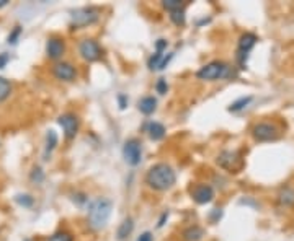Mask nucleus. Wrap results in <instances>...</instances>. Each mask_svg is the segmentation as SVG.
I'll use <instances>...</instances> for the list:
<instances>
[{
	"label": "nucleus",
	"instance_id": "f704fd0d",
	"mask_svg": "<svg viewBox=\"0 0 294 241\" xmlns=\"http://www.w3.org/2000/svg\"><path fill=\"white\" fill-rule=\"evenodd\" d=\"M7 2H8V0H0V8L5 7V5H7Z\"/></svg>",
	"mask_w": 294,
	"mask_h": 241
},
{
	"label": "nucleus",
	"instance_id": "4468645a",
	"mask_svg": "<svg viewBox=\"0 0 294 241\" xmlns=\"http://www.w3.org/2000/svg\"><path fill=\"white\" fill-rule=\"evenodd\" d=\"M147 134L152 140H162L165 137V127L159 122H149L147 124Z\"/></svg>",
	"mask_w": 294,
	"mask_h": 241
},
{
	"label": "nucleus",
	"instance_id": "f257e3e1",
	"mask_svg": "<svg viewBox=\"0 0 294 241\" xmlns=\"http://www.w3.org/2000/svg\"><path fill=\"white\" fill-rule=\"evenodd\" d=\"M177 176L167 163H157L146 174V183L156 191H167L175 184Z\"/></svg>",
	"mask_w": 294,
	"mask_h": 241
},
{
	"label": "nucleus",
	"instance_id": "6ab92c4d",
	"mask_svg": "<svg viewBox=\"0 0 294 241\" xmlns=\"http://www.w3.org/2000/svg\"><path fill=\"white\" fill-rule=\"evenodd\" d=\"M10 93H12V83L7 78L0 77V103L5 101L10 96Z\"/></svg>",
	"mask_w": 294,
	"mask_h": 241
},
{
	"label": "nucleus",
	"instance_id": "393cba45",
	"mask_svg": "<svg viewBox=\"0 0 294 241\" xmlns=\"http://www.w3.org/2000/svg\"><path fill=\"white\" fill-rule=\"evenodd\" d=\"M48 241H74V237L69 232H57V233H54Z\"/></svg>",
	"mask_w": 294,
	"mask_h": 241
},
{
	"label": "nucleus",
	"instance_id": "39448f33",
	"mask_svg": "<svg viewBox=\"0 0 294 241\" xmlns=\"http://www.w3.org/2000/svg\"><path fill=\"white\" fill-rule=\"evenodd\" d=\"M100 17V12L93 7H85V8H79L74 10L71 15L72 20V26L76 28H82V26H88V24L95 23Z\"/></svg>",
	"mask_w": 294,
	"mask_h": 241
},
{
	"label": "nucleus",
	"instance_id": "a211bd4d",
	"mask_svg": "<svg viewBox=\"0 0 294 241\" xmlns=\"http://www.w3.org/2000/svg\"><path fill=\"white\" fill-rule=\"evenodd\" d=\"M204 237V230L199 227H190L183 232V240L185 241H199Z\"/></svg>",
	"mask_w": 294,
	"mask_h": 241
},
{
	"label": "nucleus",
	"instance_id": "ddd939ff",
	"mask_svg": "<svg viewBox=\"0 0 294 241\" xmlns=\"http://www.w3.org/2000/svg\"><path fill=\"white\" fill-rule=\"evenodd\" d=\"M64 51H66V44L61 38H49L46 43V52L51 59L62 57Z\"/></svg>",
	"mask_w": 294,
	"mask_h": 241
},
{
	"label": "nucleus",
	"instance_id": "4be33fe9",
	"mask_svg": "<svg viewBox=\"0 0 294 241\" xmlns=\"http://www.w3.org/2000/svg\"><path fill=\"white\" fill-rule=\"evenodd\" d=\"M170 20L177 26H183L185 24V10H175V12H170Z\"/></svg>",
	"mask_w": 294,
	"mask_h": 241
},
{
	"label": "nucleus",
	"instance_id": "f8f14e48",
	"mask_svg": "<svg viewBox=\"0 0 294 241\" xmlns=\"http://www.w3.org/2000/svg\"><path fill=\"white\" fill-rule=\"evenodd\" d=\"M193 199H195L196 204H208L211 202L213 197H214V191L211 186H206V184H201V186H196L193 189Z\"/></svg>",
	"mask_w": 294,
	"mask_h": 241
},
{
	"label": "nucleus",
	"instance_id": "f03ea898",
	"mask_svg": "<svg viewBox=\"0 0 294 241\" xmlns=\"http://www.w3.org/2000/svg\"><path fill=\"white\" fill-rule=\"evenodd\" d=\"M111 209L113 205L108 199L100 197L97 200H93L88 207V225L93 230H102L107 227L109 215H111Z\"/></svg>",
	"mask_w": 294,
	"mask_h": 241
},
{
	"label": "nucleus",
	"instance_id": "cd10ccee",
	"mask_svg": "<svg viewBox=\"0 0 294 241\" xmlns=\"http://www.w3.org/2000/svg\"><path fill=\"white\" fill-rule=\"evenodd\" d=\"M17 200L22 205H27V207H29V205L33 204V199L29 197V195H17Z\"/></svg>",
	"mask_w": 294,
	"mask_h": 241
},
{
	"label": "nucleus",
	"instance_id": "2eb2a0df",
	"mask_svg": "<svg viewBox=\"0 0 294 241\" xmlns=\"http://www.w3.org/2000/svg\"><path fill=\"white\" fill-rule=\"evenodd\" d=\"M156 108H157V99L152 98V96H146L139 101V111H141L142 114H146V116L152 114L154 111H156Z\"/></svg>",
	"mask_w": 294,
	"mask_h": 241
},
{
	"label": "nucleus",
	"instance_id": "f3484780",
	"mask_svg": "<svg viewBox=\"0 0 294 241\" xmlns=\"http://www.w3.org/2000/svg\"><path fill=\"white\" fill-rule=\"evenodd\" d=\"M278 202L285 207H290V205H294V189L291 188H285L278 194Z\"/></svg>",
	"mask_w": 294,
	"mask_h": 241
},
{
	"label": "nucleus",
	"instance_id": "473e14b6",
	"mask_svg": "<svg viewBox=\"0 0 294 241\" xmlns=\"http://www.w3.org/2000/svg\"><path fill=\"white\" fill-rule=\"evenodd\" d=\"M156 48H157V51H163V49L167 48V41H165V39H159Z\"/></svg>",
	"mask_w": 294,
	"mask_h": 241
},
{
	"label": "nucleus",
	"instance_id": "7ed1b4c3",
	"mask_svg": "<svg viewBox=\"0 0 294 241\" xmlns=\"http://www.w3.org/2000/svg\"><path fill=\"white\" fill-rule=\"evenodd\" d=\"M231 75V67L226 62L221 60H214V62L204 65L196 72V77L201 80H217V78H226Z\"/></svg>",
	"mask_w": 294,
	"mask_h": 241
},
{
	"label": "nucleus",
	"instance_id": "b1692460",
	"mask_svg": "<svg viewBox=\"0 0 294 241\" xmlns=\"http://www.w3.org/2000/svg\"><path fill=\"white\" fill-rule=\"evenodd\" d=\"M162 60H163V51H157V52L151 57V60H149V67H151L152 70H154V69H159V65H160Z\"/></svg>",
	"mask_w": 294,
	"mask_h": 241
},
{
	"label": "nucleus",
	"instance_id": "9d476101",
	"mask_svg": "<svg viewBox=\"0 0 294 241\" xmlns=\"http://www.w3.org/2000/svg\"><path fill=\"white\" fill-rule=\"evenodd\" d=\"M59 124H61V127L64 130V134H66L67 139H74L77 135V130H79V118L76 114H62L61 118H59Z\"/></svg>",
	"mask_w": 294,
	"mask_h": 241
},
{
	"label": "nucleus",
	"instance_id": "6e6552de",
	"mask_svg": "<svg viewBox=\"0 0 294 241\" xmlns=\"http://www.w3.org/2000/svg\"><path fill=\"white\" fill-rule=\"evenodd\" d=\"M123 157L124 160L131 165V167H137L141 163V158H142V147L137 140H128L123 147Z\"/></svg>",
	"mask_w": 294,
	"mask_h": 241
},
{
	"label": "nucleus",
	"instance_id": "aec40b11",
	"mask_svg": "<svg viewBox=\"0 0 294 241\" xmlns=\"http://www.w3.org/2000/svg\"><path fill=\"white\" fill-rule=\"evenodd\" d=\"M56 144H57V134L54 132V130H49L48 137H46V150H44V155H46V157L54 150Z\"/></svg>",
	"mask_w": 294,
	"mask_h": 241
},
{
	"label": "nucleus",
	"instance_id": "1a4fd4ad",
	"mask_svg": "<svg viewBox=\"0 0 294 241\" xmlns=\"http://www.w3.org/2000/svg\"><path fill=\"white\" fill-rule=\"evenodd\" d=\"M79 52H80V56L88 60V62H95L100 57H102V49L97 44V41H93V39H83L79 44Z\"/></svg>",
	"mask_w": 294,
	"mask_h": 241
},
{
	"label": "nucleus",
	"instance_id": "72a5a7b5",
	"mask_svg": "<svg viewBox=\"0 0 294 241\" xmlns=\"http://www.w3.org/2000/svg\"><path fill=\"white\" fill-rule=\"evenodd\" d=\"M119 103H121V109L126 108V104H124V96H119Z\"/></svg>",
	"mask_w": 294,
	"mask_h": 241
},
{
	"label": "nucleus",
	"instance_id": "412c9836",
	"mask_svg": "<svg viewBox=\"0 0 294 241\" xmlns=\"http://www.w3.org/2000/svg\"><path fill=\"white\" fill-rule=\"evenodd\" d=\"M252 101V96H243V98H239L237 101H234L231 106H229V111L231 113H237V111H241V109H243L247 106L248 103Z\"/></svg>",
	"mask_w": 294,
	"mask_h": 241
},
{
	"label": "nucleus",
	"instance_id": "bb28decb",
	"mask_svg": "<svg viewBox=\"0 0 294 241\" xmlns=\"http://www.w3.org/2000/svg\"><path fill=\"white\" fill-rule=\"evenodd\" d=\"M20 33H22V28L17 26V28L13 29V33L8 36V44H15V43H17V39H18V36H20Z\"/></svg>",
	"mask_w": 294,
	"mask_h": 241
},
{
	"label": "nucleus",
	"instance_id": "2f4dec72",
	"mask_svg": "<svg viewBox=\"0 0 294 241\" xmlns=\"http://www.w3.org/2000/svg\"><path fill=\"white\" fill-rule=\"evenodd\" d=\"M8 62V54H0V69H3L5 67V64Z\"/></svg>",
	"mask_w": 294,
	"mask_h": 241
},
{
	"label": "nucleus",
	"instance_id": "423d86ee",
	"mask_svg": "<svg viewBox=\"0 0 294 241\" xmlns=\"http://www.w3.org/2000/svg\"><path fill=\"white\" fill-rule=\"evenodd\" d=\"M257 41H258V38L255 36V34H252V33H245V34H242L241 39H239L237 60H239V65H241V69H245L248 52L252 51V48L255 46Z\"/></svg>",
	"mask_w": 294,
	"mask_h": 241
},
{
	"label": "nucleus",
	"instance_id": "20e7f679",
	"mask_svg": "<svg viewBox=\"0 0 294 241\" xmlns=\"http://www.w3.org/2000/svg\"><path fill=\"white\" fill-rule=\"evenodd\" d=\"M252 135L258 142H271L280 137V129L273 122H258L253 125Z\"/></svg>",
	"mask_w": 294,
	"mask_h": 241
},
{
	"label": "nucleus",
	"instance_id": "a878e982",
	"mask_svg": "<svg viewBox=\"0 0 294 241\" xmlns=\"http://www.w3.org/2000/svg\"><path fill=\"white\" fill-rule=\"evenodd\" d=\"M156 90H157V92L160 93V95L167 93L168 87H167V82H165V80H163V78H160V80H159V82H157V85H156Z\"/></svg>",
	"mask_w": 294,
	"mask_h": 241
},
{
	"label": "nucleus",
	"instance_id": "c85d7f7f",
	"mask_svg": "<svg viewBox=\"0 0 294 241\" xmlns=\"http://www.w3.org/2000/svg\"><path fill=\"white\" fill-rule=\"evenodd\" d=\"M36 176H38V179H39V181H41V179H43V174H41V169H39V168H34V169H33V174H31V179H33V181H36Z\"/></svg>",
	"mask_w": 294,
	"mask_h": 241
},
{
	"label": "nucleus",
	"instance_id": "dca6fc26",
	"mask_svg": "<svg viewBox=\"0 0 294 241\" xmlns=\"http://www.w3.org/2000/svg\"><path fill=\"white\" fill-rule=\"evenodd\" d=\"M133 230H134V222H133V218H124L123 220V223L119 225V228H118V240H126L129 235L133 233Z\"/></svg>",
	"mask_w": 294,
	"mask_h": 241
},
{
	"label": "nucleus",
	"instance_id": "7c9ffc66",
	"mask_svg": "<svg viewBox=\"0 0 294 241\" xmlns=\"http://www.w3.org/2000/svg\"><path fill=\"white\" fill-rule=\"evenodd\" d=\"M170 59H172V54H168V56H165L163 57V60L160 62V65H159V70H162V69H165V65L170 62Z\"/></svg>",
	"mask_w": 294,
	"mask_h": 241
},
{
	"label": "nucleus",
	"instance_id": "0eeeda50",
	"mask_svg": "<svg viewBox=\"0 0 294 241\" xmlns=\"http://www.w3.org/2000/svg\"><path fill=\"white\" fill-rule=\"evenodd\" d=\"M217 165L222 167L227 171H239L242 168V158L241 153L236 150H224V152L217 157Z\"/></svg>",
	"mask_w": 294,
	"mask_h": 241
},
{
	"label": "nucleus",
	"instance_id": "c756f323",
	"mask_svg": "<svg viewBox=\"0 0 294 241\" xmlns=\"http://www.w3.org/2000/svg\"><path fill=\"white\" fill-rule=\"evenodd\" d=\"M154 238H152V233H149V232H146V233H142L141 237L137 238V241H152Z\"/></svg>",
	"mask_w": 294,
	"mask_h": 241
},
{
	"label": "nucleus",
	"instance_id": "5701e85b",
	"mask_svg": "<svg viewBox=\"0 0 294 241\" xmlns=\"http://www.w3.org/2000/svg\"><path fill=\"white\" fill-rule=\"evenodd\" d=\"M162 5L170 12H175V10H182L185 2H182V0H163Z\"/></svg>",
	"mask_w": 294,
	"mask_h": 241
},
{
	"label": "nucleus",
	"instance_id": "9b49d317",
	"mask_svg": "<svg viewBox=\"0 0 294 241\" xmlns=\"http://www.w3.org/2000/svg\"><path fill=\"white\" fill-rule=\"evenodd\" d=\"M53 73L57 80H64V82H71L77 75L74 65H71L69 62H57L53 67Z\"/></svg>",
	"mask_w": 294,
	"mask_h": 241
}]
</instances>
